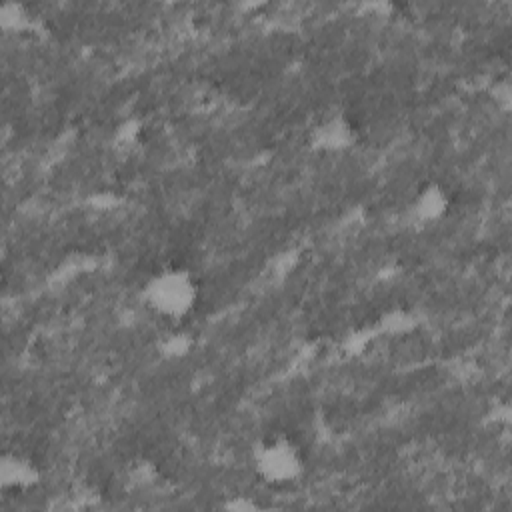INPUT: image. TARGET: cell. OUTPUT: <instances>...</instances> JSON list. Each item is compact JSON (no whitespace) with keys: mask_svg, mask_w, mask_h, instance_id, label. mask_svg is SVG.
<instances>
[{"mask_svg":"<svg viewBox=\"0 0 512 512\" xmlns=\"http://www.w3.org/2000/svg\"><path fill=\"white\" fill-rule=\"evenodd\" d=\"M222 508H228V510H256L258 508V502H254L250 496H232V500H226L222 502Z\"/></svg>","mask_w":512,"mask_h":512,"instance_id":"cell-7","label":"cell"},{"mask_svg":"<svg viewBox=\"0 0 512 512\" xmlns=\"http://www.w3.org/2000/svg\"><path fill=\"white\" fill-rule=\"evenodd\" d=\"M44 480V470L40 462L20 450V448H6L0 454V492L2 494H28L34 492Z\"/></svg>","mask_w":512,"mask_h":512,"instance_id":"cell-5","label":"cell"},{"mask_svg":"<svg viewBox=\"0 0 512 512\" xmlns=\"http://www.w3.org/2000/svg\"><path fill=\"white\" fill-rule=\"evenodd\" d=\"M194 348V338L184 326H166V332L158 340V352L168 360H180Z\"/></svg>","mask_w":512,"mask_h":512,"instance_id":"cell-6","label":"cell"},{"mask_svg":"<svg viewBox=\"0 0 512 512\" xmlns=\"http://www.w3.org/2000/svg\"><path fill=\"white\" fill-rule=\"evenodd\" d=\"M454 206L450 188L440 180L422 182L406 204V216L416 228L442 224Z\"/></svg>","mask_w":512,"mask_h":512,"instance_id":"cell-4","label":"cell"},{"mask_svg":"<svg viewBox=\"0 0 512 512\" xmlns=\"http://www.w3.org/2000/svg\"><path fill=\"white\" fill-rule=\"evenodd\" d=\"M360 140V126L346 110H330L318 116L308 130V144L320 154H342Z\"/></svg>","mask_w":512,"mask_h":512,"instance_id":"cell-3","label":"cell"},{"mask_svg":"<svg viewBox=\"0 0 512 512\" xmlns=\"http://www.w3.org/2000/svg\"><path fill=\"white\" fill-rule=\"evenodd\" d=\"M138 298L144 310L166 326H184L200 306L202 284L190 266L168 262L146 274Z\"/></svg>","mask_w":512,"mask_h":512,"instance_id":"cell-1","label":"cell"},{"mask_svg":"<svg viewBox=\"0 0 512 512\" xmlns=\"http://www.w3.org/2000/svg\"><path fill=\"white\" fill-rule=\"evenodd\" d=\"M248 464L254 478L272 490L292 488L308 474V454L286 430L262 434L250 448Z\"/></svg>","mask_w":512,"mask_h":512,"instance_id":"cell-2","label":"cell"}]
</instances>
